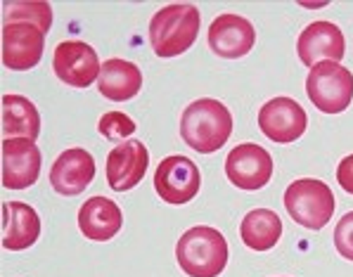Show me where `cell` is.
<instances>
[{"label": "cell", "mask_w": 353, "mask_h": 277, "mask_svg": "<svg viewBox=\"0 0 353 277\" xmlns=\"http://www.w3.org/2000/svg\"><path fill=\"white\" fill-rule=\"evenodd\" d=\"M181 135L190 150L211 154L223 147L232 135V114L219 100H211V97L194 100L183 112Z\"/></svg>", "instance_id": "6da1fadb"}, {"label": "cell", "mask_w": 353, "mask_h": 277, "mask_svg": "<svg viewBox=\"0 0 353 277\" xmlns=\"http://www.w3.org/2000/svg\"><path fill=\"white\" fill-rule=\"evenodd\" d=\"M199 10L190 3L166 5L150 21V43L157 57H178L194 45L199 34Z\"/></svg>", "instance_id": "7a4b0ae2"}, {"label": "cell", "mask_w": 353, "mask_h": 277, "mask_svg": "<svg viewBox=\"0 0 353 277\" xmlns=\"http://www.w3.org/2000/svg\"><path fill=\"white\" fill-rule=\"evenodd\" d=\"M228 242L216 227L194 225L176 244L181 270L190 277H219L228 265Z\"/></svg>", "instance_id": "3957f363"}, {"label": "cell", "mask_w": 353, "mask_h": 277, "mask_svg": "<svg viewBox=\"0 0 353 277\" xmlns=\"http://www.w3.org/2000/svg\"><path fill=\"white\" fill-rule=\"evenodd\" d=\"M285 209L292 220L308 230H323L334 214V194L327 183L299 178L285 189Z\"/></svg>", "instance_id": "277c9868"}, {"label": "cell", "mask_w": 353, "mask_h": 277, "mask_svg": "<svg viewBox=\"0 0 353 277\" xmlns=\"http://www.w3.org/2000/svg\"><path fill=\"white\" fill-rule=\"evenodd\" d=\"M306 92L323 114H341L353 100V74L339 62H323L311 69Z\"/></svg>", "instance_id": "5b68a950"}, {"label": "cell", "mask_w": 353, "mask_h": 277, "mask_svg": "<svg viewBox=\"0 0 353 277\" xmlns=\"http://www.w3.org/2000/svg\"><path fill=\"white\" fill-rule=\"evenodd\" d=\"M202 187V176L194 161L183 154L166 156L154 171V189L166 204L181 206L197 197Z\"/></svg>", "instance_id": "8992f818"}, {"label": "cell", "mask_w": 353, "mask_h": 277, "mask_svg": "<svg viewBox=\"0 0 353 277\" xmlns=\"http://www.w3.org/2000/svg\"><path fill=\"white\" fill-rule=\"evenodd\" d=\"M52 69L62 83L88 88L95 79H100L102 64L93 45L83 41H62L52 55Z\"/></svg>", "instance_id": "52a82bcc"}, {"label": "cell", "mask_w": 353, "mask_h": 277, "mask_svg": "<svg viewBox=\"0 0 353 277\" xmlns=\"http://www.w3.org/2000/svg\"><path fill=\"white\" fill-rule=\"evenodd\" d=\"M308 126L306 110L292 97H273L259 112V128L268 140L280 145L294 143Z\"/></svg>", "instance_id": "ba28073f"}, {"label": "cell", "mask_w": 353, "mask_h": 277, "mask_svg": "<svg viewBox=\"0 0 353 277\" xmlns=\"http://www.w3.org/2000/svg\"><path fill=\"white\" fill-rule=\"evenodd\" d=\"M225 176L240 189H261L273 178V156L256 143L237 145L225 159Z\"/></svg>", "instance_id": "9c48e42d"}, {"label": "cell", "mask_w": 353, "mask_h": 277, "mask_svg": "<svg viewBox=\"0 0 353 277\" xmlns=\"http://www.w3.org/2000/svg\"><path fill=\"white\" fill-rule=\"evenodd\" d=\"M46 50V34L34 24H3V64L12 72L34 69Z\"/></svg>", "instance_id": "30bf717a"}, {"label": "cell", "mask_w": 353, "mask_h": 277, "mask_svg": "<svg viewBox=\"0 0 353 277\" xmlns=\"http://www.w3.org/2000/svg\"><path fill=\"white\" fill-rule=\"evenodd\" d=\"M43 156L34 140H3V185L8 189H26L41 176Z\"/></svg>", "instance_id": "8fae6325"}, {"label": "cell", "mask_w": 353, "mask_h": 277, "mask_svg": "<svg viewBox=\"0 0 353 277\" xmlns=\"http://www.w3.org/2000/svg\"><path fill=\"white\" fill-rule=\"evenodd\" d=\"M296 52L299 59L311 69L323 62H339L346 52L344 34L332 21H313L299 36Z\"/></svg>", "instance_id": "7c38bea8"}, {"label": "cell", "mask_w": 353, "mask_h": 277, "mask_svg": "<svg viewBox=\"0 0 353 277\" xmlns=\"http://www.w3.org/2000/svg\"><path fill=\"white\" fill-rule=\"evenodd\" d=\"M150 152L140 140H126L107 156V183L114 192H128L145 178Z\"/></svg>", "instance_id": "4fadbf2b"}, {"label": "cell", "mask_w": 353, "mask_h": 277, "mask_svg": "<svg viewBox=\"0 0 353 277\" xmlns=\"http://www.w3.org/2000/svg\"><path fill=\"white\" fill-rule=\"evenodd\" d=\"M206 41L219 57L237 59L244 57L254 48L256 31H254L252 21L240 17V14H221V17L211 21Z\"/></svg>", "instance_id": "5bb4252c"}, {"label": "cell", "mask_w": 353, "mask_h": 277, "mask_svg": "<svg viewBox=\"0 0 353 277\" xmlns=\"http://www.w3.org/2000/svg\"><path fill=\"white\" fill-rule=\"evenodd\" d=\"M95 178V159L88 150H64L50 168V185L57 194H81Z\"/></svg>", "instance_id": "9a60e30c"}, {"label": "cell", "mask_w": 353, "mask_h": 277, "mask_svg": "<svg viewBox=\"0 0 353 277\" xmlns=\"http://www.w3.org/2000/svg\"><path fill=\"white\" fill-rule=\"evenodd\" d=\"M123 214L117 202L107 197H90L79 209V230L93 242H107L121 230Z\"/></svg>", "instance_id": "2e32d148"}, {"label": "cell", "mask_w": 353, "mask_h": 277, "mask_svg": "<svg viewBox=\"0 0 353 277\" xmlns=\"http://www.w3.org/2000/svg\"><path fill=\"white\" fill-rule=\"evenodd\" d=\"M5 227H3V247L8 252H21L36 244L41 235V218L34 206L24 202H5L3 204Z\"/></svg>", "instance_id": "e0dca14e"}, {"label": "cell", "mask_w": 353, "mask_h": 277, "mask_svg": "<svg viewBox=\"0 0 353 277\" xmlns=\"http://www.w3.org/2000/svg\"><path fill=\"white\" fill-rule=\"evenodd\" d=\"M97 88L112 102H126L143 88V72L138 64L128 59H107L102 62V72L97 79Z\"/></svg>", "instance_id": "ac0fdd59"}, {"label": "cell", "mask_w": 353, "mask_h": 277, "mask_svg": "<svg viewBox=\"0 0 353 277\" xmlns=\"http://www.w3.org/2000/svg\"><path fill=\"white\" fill-rule=\"evenodd\" d=\"M41 133V116L31 100L21 95H3V140H34Z\"/></svg>", "instance_id": "d6986e66"}, {"label": "cell", "mask_w": 353, "mask_h": 277, "mask_svg": "<svg viewBox=\"0 0 353 277\" xmlns=\"http://www.w3.org/2000/svg\"><path fill=\"white\" fill-rule=\"evenodd\" d=\"M240 237L254 252H268L282 237V220L270 209H254L242 218Z\"/></svg>", "instance_id": "ffe728a7"}, {"label": "cell", "mask_w": 353, "mask_h": 277, "mask_svg": "<svg viewBox=\"0 0 353 277\" xmlns=\"http://www.w3.org/2000/svg\"><path fill=\"white\" fill-rule=\"evenodd\" d=\"M34 24L43 34H48L52 24V8L38 0H5L3 3V24Z\"/></svg>", "instance_id": "44dd1931"}, {"label": "cell", "mask_w": 353, "mask_h": 277, "mask_svg": "<svg viewBox=\"0 0 353 277\" xmlns=\"http://www.w3.org/2000/svg\"><path fill=\"white\" fill-rule=\"evenodd\" d=\"M97 130L107 140H126L135 133V121L123 112H107L97 123Z\"/></svg>", "instance_id": "7402d4cb"}, {"label": "cell", "mask_w": 353, "mask_h": 277, "mask_svg": "<svg viewBox=\"0 0 353 277\" xmlns=\"http://www.w3.org/2000/svg\"><path fill=\"white\" fill-rule=\"evenodd\" d=\"M334 247L346 260H353V211L341 216L334 227Z\"/></svg>", "instance_id": "603a6c76"}, {"label": "cell", "mask_w": 353, "mask_h": 277, "mask_svg": "<svg viewBox=\"0 0 353 277\" xmlns=\"http://www.w3.org/2000/svg\"><path fill=\"white\" fill-rule=\"evenodd\" d=\"M336 181L349 194H353V154L344 156L336 166Z\"/></svg>", "instance_id": "cb8c5ba5"}]
</instances>
